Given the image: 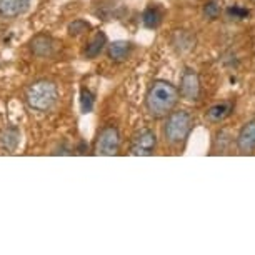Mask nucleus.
<instances>
[{
    "mask_svg": "<svg viewBox=\"0 0 255 255\" xmlns=\"http://www.w3.org/2000/svg\"><path fill=\"white\" fill-rule=\"evenodd\" d=\"M179 90L167 80H155L145 95V109L152 117H167L179 102Z\"/></svg>",
    "mask_w": 255,
    "mask_h": 255,
    "instance_id": "f257e3e1",
    "label": "nucleus"
},
{
    "mask_svg": "<svg viewBox=\"0 0 255 255\" xmlns=\"http://www.w3.org/2000/svg\"><path fill=\"white\" fill-rule=\"evenodd\" d=\"M59 90L57 85L50 80H38L33 82L25 92V100L28 107L38 112H47L57 104Z\"/></svg>",
    "mask_w": 255,
    "mask_h": 255,
    "instance_id": "f03ea898",
    "label": "nucleus"
},
{
    "mask_svg": "<svg viewBox=\"0 0 255 255\" xmlns=\"http://www.w3.org/2000/svg\"><path fill=\"white\" fill-rule=\"evenodd\" d=\"M194 127V117L187 110H172L167 115V122L163 125V137L170 145H180L185 142Z\"/></svg>",
    "mask_w": 255,
    "mask_h": 255,
    "instance_id": "7ed1b4c3",
    "label": "nucleus"
},
{
    "mask_svg": "<svg viewBox=\"0 0 255 255\" xmlns=\"http://www.w3.org/2000/svg\"><path fill=\"white\" fill-rule=\"evenodd\" d=\"M119 148H120L119 130L114 125H109V127H105L104 130L100 132L97 143H95V152H97L99 155L112 157V155H117Z\"/></svg>",
    "mask_w": 255,
    "mask_h": 255,
    "instance_id": "20e7f679",
    "label": "nucleus"
},
{
    "mask_svg": "<svg viewBox=\"0 0 255 255\" xmlns=\"http://www.w3.org/2000/svg\"><path fill=\"white\" fill-rule=\"evenodd\" d=\"M179 95L182 99H185L187 102H197V100L200 99L199 74H197L194 69H190V67H185L184 72H182Z\"/></svg>",
    "mask_w": 255,
    "mask_h": 255,
    "instance_id": "39448f33",
    "label": "nucleus"
},
{
    "mask_svg": "<svg viewBox=\"0 0 255 255\" xmlns=\"http://www.w3.org/2000/svg\"><path fill=\"white\" fill-rule=\"evenodd\" d=\"M155 147H157V135L152 130L145 128V130H142L133 135L130 152H132V155L147 157V155H153Z\"/></svg>",
    "mask_w": 255,
    "mask_h": 255,
    "instance_id": "423d86ee",
    "label": "nucleus"
},
{
    "mask_svg": "<svg viewBox=\"0 0 255 255\" xmlns=\"http://www.w3.org/2000/svg\"><path fill=\"white\" fill-rule=\"evenodd\" d=\"M237 148L244 155H250L255 152V120H250L240 128L237 135Z\"/></svg>",
    "mask_w": 255,
    "mask_h": 255,
    "instance_id": "0eeeda50",
    "label": "nucleus"
},
{
    "mask_svg": "<svg viewBox=\"0 0 255 255\" xmlns=\"http://www.w3.org/2000/svg\"><path fill=\"white\" fill-rule=\"evenodd\" d=\"M55 40L50 35H40L33 37L30 42V50L35 57H40V59H47V57H52L55 54Z\"/></svg>",
    "mask_w": 255,
    "mask_h": 255,
    "instance_id": "6e6552de",
    "label": "nucleus"
},
{
    "mask_svg": "<svg viewBox=\"0 0 255 255\" xmlns=\"http://www.w3.org/2000/svg\"><path fill=\"white\" fill-rule=\"evenodd\" d=\"M30 5V0H0V15L5 18H15L22 15Z\"/></svg>",
    "mask_w": 255,
    "mask_h": 255,
    "instance_id": "1a4fd4ad",
    "label": "nucleus"
},
{
    "mask_svg": "<svg viewBox=\"0 0 255 255\" xmlns=\"http://www.w3.org/2000/svg\"><path fill=\"white\" fill-rule=\"evenodd\" d=\"M232 112H234V102H220V104L212 105V107L207 110L205 117L212 124H219L227 117H230Z\"/></svg>",
    "mask_w": 255,
    "mask_h": 255,
    "instance_id": "9d476101",
    "label": "nucleus"
},
{
    "mask_svg": "<svg viewBox=\"0 0 255 255\" xmlns=\"http://www.w3.org/2000/svg\"><path fill=\"white\" fill-rule=\"evenodd\" d=\"M20 142V132L17 127H7L0 132V148L7 152H13Z\"/></svg>",
    "mask_w": 255,
    "mask_h": 255,
    "instance_id": "9b49d317",
    "label": "nucleus"
},
{
    "mask_svg": "<svg viewBox=\"0 0 255 255\" xmlns=\"http://www.w3.org/2000/svg\"><path fill=\"white\" fill-rule=\"evenodd\" d=\"M132 52V44L127 40H115L109 45V59H112L114 62H122L130 55Z\"/></svg>",
    "mask_w": 255,
    "mask_h": 255,
    "instance_id": "f8f14e48",
    "label": "nucleus"
},
{
    "mask_svg": "<svg viewBox=\"0 0 255 255\" xmlns=\"http://www.w3.org/2000/svg\"><path fill=\"white\" fill-rule=\"evenodd\" d=\"M105 45H107V37H105V33L97 32L92 38H90L87 47L84 49V55L87 57V59H95V57H99L102 54Z\"/></svg>",
    "mask_w": 255,
    "mask_h": 255,
    "instance_id": "ddd939ff",
    "label": "nucleus"
},
{
    "mask_svg": "<svg viewBox=\"0 0 255 255\" xmlns=\"http://www.w3.org/2000/svg\"><path fill=\"white\" fill-rule=\"evenodd\" d=\"M163 18V10L158 5H150L145 8L142 15V22L147 28H157L162 23Z\"/></svg>",
    "mask_w": 255,
    "mask_h": 255,
    "instance_id": "4468645a",
    "label": "nucleus"
},
{
    "mask_svg": "<svg viewBox=\"0 0 255 255\" xmlns=\"http://www.w3.org/2000/svg\"><path fill=\"white\" fill-rule=\"evenodd\" d=\"M220 12H222V0H209L204 5V15L209 18V20L219 18Z\"/></svg>",
    "mask_w": 255,
    "mask_h": 255,
    "instance_id": "2eb2a0df",
    "label": "nucleus"
},
{
    "mask_svg": "<svg viewBox=\"0 0 255 255\" xmlns=\"http://www.w3.org/2000/svg\"><path fill=\"white\" fill-rule=\"evenodd\" d=\"M80 109L84 114L92 112V109H94V95L87 89H84L80 94Z\"/></svg>",
    "mask_w": 255,
    "mask_h": 255,
    "instance_id": "dca6fc26",
    "label": "nucleus"
},
{
    "mask_svg": "<svg viewBox=\"0 0 255 255\" xmlns=\"http://www.w3.org/2000/svg\"><path fill=\"white\" fill-rule=\"evenodd\" d=\"M87 30H90V23L82 20V18L69 23V33H70V35H74V37H79V35H82V33L87 32Z\"/></svg>",
    "mask_w": 255,
    "mask_h": 255,
    "instance_id": "f3484780",
    "label": "nucleus"
},
{
    "mask_svg": "<svg viewBox=\"0 0 255 255\" xmlns=\"http://www.w3.org/2000/svg\"><path fill=\"white\" fill-rule=\"evenodd\" d=\"M227 13H229V17H234V18H247L250 12L244 7L232 5V7L227 8Z\"/></svg>",
    "mask_w": 255,
    "mask_h": 255,
    "instance_id": "a211bd4d",
    "label": "nucleus"
}]
</instances>
